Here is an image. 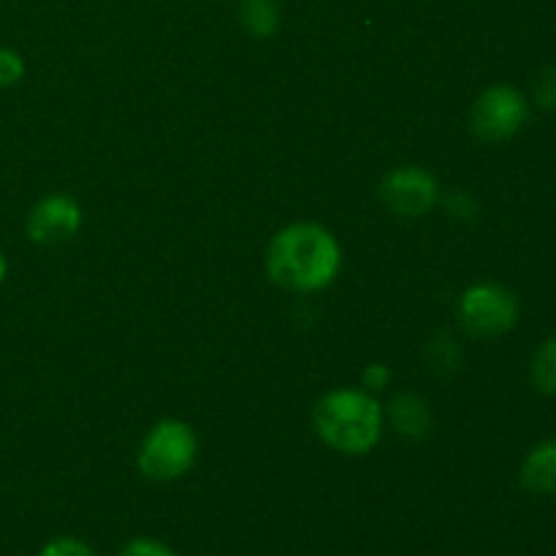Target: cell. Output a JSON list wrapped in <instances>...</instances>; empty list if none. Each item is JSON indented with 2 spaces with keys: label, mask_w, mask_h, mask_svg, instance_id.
<instances>
[{
  "label": "cell",
  "mask_w": 556,
  "mask_h": 556,
  "mask_svg": "<svg viewBox=\"0 0 556 556\" xmlns=\"http://www.w3.org/2000/svg\"><path fill=\"white\" fill-rule=\"evenodd\" d=\"M530 103L510 85H492L472 103L470 128L481 141H508L525 128Z\"/></svg>",
  "instance_id": "obj_5"
},
{
  "label": "cell",
  "mask_w": 556,
  "mask_h": 556,
  "mask_svg": "<svg viewBox=\"0 0 556 556\" xmlns=\"http://www.w3.org/2000/svg\"><path fill=\"white\" fill-rule=\"evenodd\" d=\"M199 456V438L193 427L179 418H163L147 432L139 448V470L150 481H177Z\"/></svg>",
  "instance_id": "obj_3"
},
{
  "label": "cell",
  "mask_w": 556,
  "mask_h": 556,
  "mask_svg": "<svg viewBox=\"0 0 556 556\" xmlns=\"http://www.w3.org/2000/svg\"><path fill=\"white\" fill-rule=\"evenodd\" d=\"M389 418L402 438L424 440L432 432V410L416 394H396L389 405Z\"/></svg>",
  "instance_id": "obj_9"
},
{
  "label": "cell",
  "mask_w": 556,
  "mask_h": 556,
  "mask_svg": "<svg viewBox=\"0 0 556 556\" xmlns=\"http://www.w3.org/2000/svg\"><path fill=\"white\" fill-rule=\"evenodd\" d=\"M456 315L470 337L494 340L519 324V299L500 282H476L462 293Z\"/></svg>",
  "instance_id": "obj_4"
},
{
  "label": "cell",
  "mask_w": 556,
  "mask_h": 556,
  "mask_svg": "<svg viewBox=\"0 0 556 556\" xmlns=\"http://www.w3.org/2000/svg\"><path fill=\"white\" fill-rule=\"evenodd\" d=\"M81 228V206L71 195L54 193L38 201L27 215V237L36 244H60Z\"/></svg>",
  "instance_id": "obj_7"
},
{
  "label": "cell",
  "mask_w": 556,
  "mask_h": 556,
  "mask_svg": "<svg viewBox=\"0 0 556 556\" xmlns=\"http://www.w3.org/2000/svg\"><path fill=\"white\" fill-rule=\"evenodd\" d=\"M119 556H174V552L163 546L161 541H152V538H136L119 552Z\"/></svg>",
  "instance_id": "obj_15"
},
{
  "label": "cell",
  "mask_w": 556,
  "mask_h": 556,
  "mask_svg": "<svg viewBox=\"0 0 556 556\" xmlns=\"http://www.w3.org/2000/svg\"><path fill=\"white\" fill-rule=\"evenodd\" d=\"M239 20L255 38H271L280 30V3L277 0H242Z\"/></svg>",
  "instance_id": "obj_10"
},
{
  "label": "cell",
  "mask_w": 556,
  "mask_h": 556,
  "mask_svg": "<svg viewBox=\"0 0 556 556\" xmlns=\"http://www.w3.org/2000/svg\"><path fill=\"white\" fill-rule=\"evenodd\" d=\"M313 427L329 448L364 456L380 443L383 405L367 389H334L315 402Z\"/></svg>",
  "instance_id": "obj_2"
},
{
  "label": "cell",
  "mask_w": 556,
  "mask_h": 556,
  "mask_svg": "<svg viewBox=\"0 0 556 556\" xmlns=\"http://www.w3.org/2000/svg\"><path fill=\"white\" fill-rule=\"evenodd\" d=\"M25 76V60L20 52L0 47V87H14Z\"/></svg>",
  "instance_id": "obj_13"
},
{
  "label": "cell",
  "mask_w": 556,
  "mask_h": 556,
  "mask_svg": "<svg viewBox=\"0 0 556 556\" xmlns=\"http://www.w3.org/2000/svg\"><path fill=\"white\" fill-rule=\"evenodd\" d=\"M532 98L541 109L554 112L556 109V65H548L541 74L535 76V85H532Z\"/></svg>",
  "instance_id": "obj_12"
},
{
  "label": "cell",
  "mask_w": 556,
  "mask_h": 556,
  "mask_svg": "<svg viewBox=\"0 0 556 556\" xmlns=\"http://www.w3.org/2000/svg\"><path fill=\"white\" fill-rule=\"evenodd\" d=\"M521 486L532 494L556 497V440H543L521 465Z\"/></svg>",
  "instance_id": "obj_8"
},
{
  "label": "cell",
  "mask_w": 556,
  "mask_h": 556,
  "mask_svg": "<svg viewBox=\"0 0 556 556\" xmlns=\"http://www.w3.org/2000/svg\"><path fill=\"white\" fill-rule=\"evenodd\" d=\"M38 556H98L87 543L76 541V538H54L41 548Z\"/></svg>",
  "instance_id": "obj_14"
},
{
  "label": "cell",
  "mask_w": 556,
  "mask_h": 556,
  "mask_svg": "<svg viewBox=\"0 0 556 556\" xmlns=\"http://www.w3.org/2000/svg\"><path fill=\"white\" fill-rule=\"evenodd\" d=\"M5 275H9V261H5L3 250H0V282L5 280Z\"/></svg>",
  "instance_id": "obj_17"
},
{
  "label": "cell",
  "mask_w": 556,
  "mask_h": 556,
  "mask_svg": "<svg viewBox=\"0 0 556 556\" xmlns=\"http://www.w3.org/2000/svg\"><path fill=\"white\" fill-rule=\"evenodd\" d=\"M380 199L394 215L421 217L434 210L440 199V185L427 168L400 166L391 168L380 182Z\"/></svg>",
  "instance_id": "obj_6"
},
{
  "label": "cell",
  "mask_w": 556,
  "mask_h": 556,
  "mask_svg": "<svg viewBox=\"0 0 556 556\" xmlns=\"http://www.w3.org/2000/svg\"><path fill=\"white\" fill-rule=\"evenodd\" d=\"M391 380V369L386 364H369L362 372V383L367 391H383Z\"/></svg>",
  "instance_id": "obj_16"
},
{
  "label": "cell",
  "mask_w": 556,
  "mask_h": 556,
  "mask_svg": "<svg viewBox=\"0 0 556 556\" xmlns=\"http://www.w3.org/2000/svg\"><path fill=\"white\" fill-rule=\"evenodd\" d=\"M532 386L541 394L556 396V337L543 342L532 358Z\"/></svg>",
  "instance_id": "obj_11"
},
{
  "label": "cell",
  "mask_w": 556,
  "mask_h": 556,
  "mask_svg": "<svg viewBox=\"0 0 556 556\" xmlns=\"http://www.w3.org/2000/svg\"><path fill=\"white\" fill-rule=\"evenodd\" d=\"M266 271L286 291H324L340 277L342 248L334 233L318 223H291L269 242Z\"/></svg>",
  "instance_id": "obj_1"
}]
</instances>
